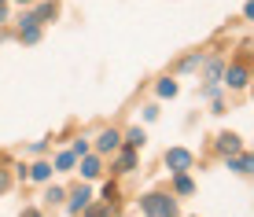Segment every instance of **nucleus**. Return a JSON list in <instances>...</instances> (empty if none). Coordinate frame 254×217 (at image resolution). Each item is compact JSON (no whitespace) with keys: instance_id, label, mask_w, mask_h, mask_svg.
<instances>
[{"instance_id":"f257e3e1","label":"nucleus","mask_w":254,"mask_h":217,"mask_svg":"<svg viewBox=\"0 0 254 217\" xmlns=\"http://www.w3.org/2000/svg\"><path fill=\"white\" fill-rule=\"evenodd\" d=\"M140 206H144L147 217H177V203H173L170 195H159V192L144 195V199H140Z\"/></svg>"},{"instance_id":"f03ea898","label":"nucleus","mask_w":254,"mask_h":217,"mask_svg":"<svg viewBox=\"0 0 254 217\" xmlns=\"http://www.w3.org/2000/svg\"><path fill=\"white\" fill-rule=\"evenodd\" d=\"M191 151L188 147H170V151H166V166H170L173 173H185V169H191Z\"/></svg>"},{"instance_id":"7ed1b4c3","label":"nucleus","mask_w":254,"mask_h":217,"mask_svg":"<svg viewBox=\"0 0 254 217\" xmlns=\"http://www.w3.org/2000/svg\"><path fill=\"white\" fill-rule=\"evenodd\" d=\"M247 66H229V74H225V85L229 89H247Z\"/></svg>"},{"instance_id":"20e7f679","label":"nucleus","mask_w":254,"mask_h":217,"mask_svg":"<svg viewBox=\"0 0 254 217\" xmlns=\"http://www.w3.org/2000/svg\"><path fill=\"white\" fill-rule=\"evenodd\" d=\"M22 41H26V45H37V41H41V26H37L33 15H26V19H22Z\"/></svg>"},{"instance_id":"39448f33","label":"nucleus","mask_w":254,"mask_h":217,"mask_svg":"<svg viewBox=\"0 0 254 217\" xmlns=\"http://www.w3.org/2000/svg\"><path fill=\"white\" fill-rule=\"evenodd\" d=\"M217 151H221V155H236V151H240V136H236V133H221V136H217Z\"/></svg>"},{"instance_id":"423d86ee","label":"nucleus","mask_w":254,"mask_h":217,"mask_svg":"<svg viewBox=\"0 0 254 217\" xmlns=\"http://www.w3.org/2000/svg\"><path fill=\"white\" fill-rule=\"evenodd\" d=\"M89 199H92V192H89V188H77V192L70 195V214H81L85 206H89Z\"/></svg>"},{"instance_id":"0eeeda50","label":"nucleus","mask_w":254,"mask_h":217,"mask_svg":"<svg viewBox=\"0 0 254 217\" xmlns=\"http://www.w3.org/2000/svg\"><path fill=\"white\" fill-rule=\"evenodd\" d=\"M118 144H122V136L115 133V129H103V133H100V140H96V147H100V151H115Z\"/></svg>"},{"instance_id":"6e6552de","label":"nucleus","mask_w":254,"mask_h":217,"mask_svg":"<svg viewBox=\"0 0 254 217\" xmlns=\"http://www.w3.org/2000/svg\"><path fill=\"white\" fill-rule=\"evenodd\" d=\"M133 162H136V155H133V147H129V151H122V155H118L115 166H118V173H129V169H133Z\"/></svg>"},{"instance_id":"1a4fd4ad","label":"nucleus","mask_w":254,"mask_h":217,"mask_svg":"<svg viewBox=\"0 0 254 217\" xmlns=\"http://www.w3.org/2000/svg\"><path fill=\"white\" fill-rule=\"evenodd\" d=\"M173 188H177V195H191V192H195V184H191V177H185V173H177V180H173Z\"/></svg>"},{"instance_id":"9d476101","label":"nucleus","mask_w":254,"mask_h":217,"mask_svg":"<svg viewBox=\"0 0 254 217\" xmlns=\"http://www.w3.org/2000/svg\"><path fill=\"white\" fill-rule=\"evenodd\" d=\"M144 140H147L144 129H129V133H126V144L133 147V151H136V147H144Z\"/></svg>"},{"instance_id":"9b49d317","label":"nucleus","mask_w":254,"mask_h":217,"mask_svg":"<svg viewBox=\"0 0 254 217\" xmlns=\"http://www.w3.org/2000/svg\"><path fill=\"white\" fill-rule=\"evenodd\" d=\"M206 81H210V85L221 81V63H217V59H210V63H206Z\"/></svg>"},{"instance_id":"f8f14e48","label":"nucleus","mask_w":254,"mask_h":217,"mask_svg":"<svg viewBox=\"0 0 254 217\" xmlns=\"http://www.w3.org/2000/svg\"><path fill=\"white\" fill-rule=\"evenodd\" d=\"M229 166L236 173H251V155H240V159H229Z\"/></svg>"},{"instance_id":"ddd939ff","label":"nucleus","mask_w":254,"mask_h":217,"mask_svg":"<svg viewBox=\"0 0 254 217\" xmlns=\"http://www.w3.org/2000/svg\"><path fill=\"white\" fill-rule=\"evenodd\" d=\"M30 177H33V180H48V177H52V166H48V162H37V166L30 169Z\"/></svg>"},{"instance_id":"4468645a","label":"nucleus","mask_w":254,"mask_h":217,"mask_svg":"<svg viewBox=\"0 0 254 217\" xmlns=\"http://www.w3.org/2000/svg\"><path fill=\"white\" fill-rule=\"evenodd\" d=\"M33 19H37V22H48V19H56V4H41Z\"/></svg>"},{"instance_id":"2eb2a0df","label":"nucleus","mask_w":254,"mask_h":217,"mask_svg":"<svg viewBox=\"0 0 254 217\" xmlns=\"http://www.w3.org/2000/svg\"><path fill=\"white\" fill-rule=\"evenodd\" d=\"M81 173H85V177H96V173H100V159H92V155H89V159L81 162Z\"/></svg>"},{"instance_id":"dca6fc26","label":"nucleus","mask_w":254,"mask_h":217,"mask_svg":"<svg viewBox=\"0 0 254 217\" xmlns=\"http://www.w3.org/2000/svg\"><path fill=\"white\" fill-rule=\"evenodd\" d=\"M159 96H177V81H170V77H166V81H159Z\"/></svg>"},{"instance_id":"f3484780","label":"nucleus","mask_w":254,"mask_h":217,"mask_svg":"<svg viewBox=\"0 0 254 217\" xmlns=\"http://www.w3.org/2000/svg\"><path fill=\"white\" fill-rule=\"evenodd\" d=\"M74 159H77L74 151H63V155L56 159V169H70V166H74Z\"/></svg>"},{"instance_id":"a211bd4d","label":"nucleus","mask_w":254,"mask_h":217,"mask_svg":"<svg viewBox=\"0 0 254 217\" xmlns=\"http://www.w3.org/2000/svg\"><path fill=\"white\" fill-rule=\"evenodd\" d=\"M85 217H111V203H107V206H92Z\"/></svg>"},{"instance_id":"6ab92c4d","label":"nucleus","mask_w":254,"mask_h":217,"mask_svg":"<svg viewBox=\"0 0 254 217\" xmlns=\"http://www.w3.org/2000/svg\"><path fill=\"white\" fill-rule=\"evenodd\" d=\"M103 199H107V203H115V199H118V184H103Z\"/></svg>"},{"instance_id":"aec40b11","label":"nucleus","mask_w":254,"mask_h":217,"mask_svg":"<svg viewBox=\"0 0 254 217\" xmlns=\"http://www.w3.org/2000/svg\"><path fill=\"white\" fill-rule=\"evenodd\" d=\"M195 66H199V55H188L185 63H181V70H195Z\"/></svg>"},{"instance_id":"412c9836","label":"nucleus","mask_w":254,"mask_h":217,"mask_svg":"<svg viewBox=\"0 0 254 217\" xmlns=\"http://www.w3.org/2000/svg\"><path fill=\"white\" fill-rule=\"evenodd\" d=\"M45 199H48V203H59V199H63V188H48Z\"/></svg>"},{"instance_id":"4be33fe9","label":"nucleus","mask_w":254,"mask_h":217,"mask_svg":"<svg viewBox=\"0 0 254 217\" xmlns=\"http://www.w3.org/2000/svg\"><path fill=\"white\" fill-rule=\"evenodd\" d=\"M4 192H7V173L0 169V195H4Z\"/></svg>"},{"instance_id":"5701e85b","label":"nucleus","mask_w":254,"mask_h":217,"mask_svg":"<svg viewBox=\"0 0 254 217\" xmlns=\"http://www.w3.org/2000/svg\"><path fill=\"white\" fill-rule=\"evenodd\" d=\"M0 22H7V7L4 4H0Z\"/></svg>"},{"instance_id":"b1692460","label":"nucleus","mask_w":254,"mask_h":217,"mask_svg":"<svg viewBox=\"0 0 254 217\" xmlns=\"http://www.w3.org/2000/svg\"><path fill=\"white\" fill-rule=\"evenodd\" d=\"M22 217H41V210H26Z\"/></svg>"},{"instance_id":"393cba45","label":"nucleus","mask_w":254,"mask_h":217,"mask_svg":"<svg viewBox=\"0 0 254 217\" xmlns=\"http://www.w3.org/2000/svg\"><path fill=\"white\" fill-rule=\"evenodd\" d=\"M19 4H33V0H19Z\"/></svg>"},{"instance_id":"a878e982","label":"nucleus","mask_w":254,"mask_h":217,"mask_svg":"<svg viewBox=\"0 0 254 217\" xmlns=\"http://www.w3.org/2000/svg\"><path fill=\"white\" fill-rule=\"evenodd\" d=\"M0 4H4V0H0Z\"/></svg>"}]
</instances>
